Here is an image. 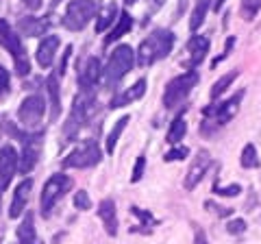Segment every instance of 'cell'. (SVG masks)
Masks as SVG:
<instances>
[{"label": "cell", "mask_w": 261, "mask_h": 244, "mask_svg": "<svg viewBox=\"0 0 261 244\" xmlns=\"http://www.w3.org/2000/svg\"><path fill=\"white\" fill-rule=\"evenodd\" d=\"M46 29H48V22L39 20V18H33V15L20 20V31L27 37H39V35H44Z\"/></svg>", "instance_id": "22"}, {"label": "cell", "mask_w": 261, "mask_h": 244, "mask_svg": "<svg viewBox=\"0 0 261 244\" xmlns=\"http://www.w3.org/2000/svg\"><path fill=\"white\" fill-rule=\"evenodd\" d=\"M187 51L192 53L190 57V61H187V68H196L198 63H202V59H205V55L209 53V39L207 37H198V35H194L190 39V44H187Z\"/></svg>", "instance_id": "18"}, {"label": "cell", "mask_w": 261, "mask_h": 244, "mask_svg": "<svg viewBox=\"0 0 261 244\" xmlns=\"http://www.w3.org/2000/svg\"><path fill=\"white\" fill-rule=\"evenodd\" d=\"M74 207L81 209V211H87L89 207H92V201H89V197H87L85 190H79V192L74 194Z\"/></svg>", "instance_id": "31"}, {"label": "cell", "mask_w": 261, "mask_h": 244, "mask_svg": "<svg viewBox=\"0 0 261 244\" xmlns=\"http://www.w3.org/2000/svg\"><path fill=\"white\" fill-rule=\"evenodd\" d=\"M261 9V0H242V18L244 20H252L257 15V11Z\"/></svg>", "instance_id": "30"}, {"label": "cell", "mask_w": 261, "mask_h": 244, "mask_svg": "<svg viewBox=\"0 0 261 244\" xmlns=\"http://www.w3.org/2000/svg\"><path fill=\"white\" fill-rule=\"evenodd\" d=\"M144 94H146V79H140L133 87H128L126 92H122V94L116 96V99H111V107H113V109L124 107V105H128V103L140 101Z\"/></svg>", "instance_id": "19"}, {"label": "cell", "mask_w": 261, "mask_h": 244, "mask_svg": "<svg viewBox=\"0 0 261 244\" xmlns=\"http://www.w3.org/2000/svg\"><path fill=\"white\" fill-rule=\"evenodd\" d=\"M7 185L3 183V179H0V209H3V192H5Z\"/></svg>", "instance_id": "43"}, {"label": "cell", "mask_w": 261, "mask_h": 244, "mask_svg": "<svg viewBox=\"0 0 261 244\" xmlns=\"http://www.w3.org/2000/svg\"><path fill=\"white\" fill-rule=\"evenodd\" d=\"M102 77V68H100V61L96 59V57H92V59H87L85 63V68L81 70V75H79V85L83 92H92V87L100 81Z\"/></svg>", "instance_id": "15"}, {"label": "cell", "mask_w": 261, "mask_h": 244, "mask_svg": "<svg viewBox=\"0 0 261 244\" xmlns=\"http://www.w3.org/2000/svg\"><path fill=\"white\" fill-rule=\"evenodd\" d=\"M70 188H72V179L65 177V175H53L50 179H48V181L44 183L42 199H39L42 216H50V211L57 205V201H59Z\"/></svg>", "instance_id": "7"}, {"label": "cell", "mask_w": 261, "mask_h": 244, "mask_svg": "<svg viewBox=\"0 0 261 244\" xmlns=\"http://www.w3.org/2000/svg\"><path fill=\"white\" fill-rule=\"evenodd\" d=\"M222 5H224V0H216V3H214V7H216V11H218V9H222Z\"/></svg>", "instance_id": "44"}, {"label": "cell", "mask_w": 261, "mask_h": 244, "mask_svg": "<svg viewBox=\"0 0 261 244\" xmlns=\"http://www.w3.org/2000/svg\"><path fill=\"white\" fill-rule=\"evenodd\" d=\"M211 166V157H209V153L207 151H200L198 153V157L194 159V164L190 166V170H187V175H185V190H194L196 185H198L202 181V177L207 175V170Z\"/></svg>", "instance_id": "12"}, {"label": "cell", "mask_w": 261, "mask_h": 244, "mask_svg": "<svg viewBox=\"0 0 261 244\" xmlns=\"http://www.w3.org/2000/svg\"><path fill=\"white\" fill-rule=\"evenodd\" d=\"M70 55H72V46L65 48V53H63V57H61V63H59V68H57V77H63V75H65V68H68Z\"/></svg>", "instance_id": "37"}, {"label": "cell", "mask_w": 261, "mask_h": 244, "mask_svg": "<svg viewBox=\"0 0 261 244\" xmlns=\"http://www.w3.org/2000/svg\"><path fill=\"white\" fill-rule=\"evenodd\" d=\"M59 37L57 35H46L37 46V63L42 68H50L57 55V48H59Z\"/></svg>", "instance_id": "16"}, {"label": "cell", "mask_w": 261, "mask_h": 244, "mask_svg": "<svg viewBox=\"0 0 261 244\" xmlns=\"http://www.w3.org/2000/svg\"><path fill=\"white\" fill-rule=\"evenodd\" d=\"M150 3H152V11H157V9H161V7H163L166 0H150Z\"/></svg>", "instance_id": "42"}, {"label": "cell", "mask_w": 261, "mask_h": 244, "mask_svg": "<svg viewBox=\"0 0 261 244\" xmlns=\"http://www.w3.org/2000/svg\"><path fill=\"white\" fill-rule=\"evenodd\" d=\"M96 13V3L94 0H72L65 7V15H63V27L70 31H83L89 20Z\"/></svg>", "instance_id": "5"}, {"label": "cell", "mask_w": 261, "mask_h": 244, "mask_svg": "<svg viewBox=\"0 0 261 244\" xmlns=\"http://www.w3.org/2000/svg\"><path fill=\"white\" fill-rule=\"evenodd\" d=\"M130 29H133V18H130L126 11H122V13H120V18L116 20V27L111 29L109 37L105 39V46H109V44H113V42H118V39H120V37H124Z\"/></svg>", "instance_id": "20"}, {"label": "cell", "mask_w": 261, "mask_h": 244, "mask_svg": "<svg viewBox=\"0 0 261 244\" xmlns=\"http://www.w3.org/2000/svg\"><path fill=\"white\" fill-rule=\"evenodd\" d=\"M144 168H146V157L140 155V157H137V161H135V166H133V173H130V181H133V183L140 181V179L144 177Z\"/></svg>", "instance_id": "32"}, {"label": "cell", "mask_w": 261, "mask_h": 244, "mask_svg": "<svg viewBox=\"0 0 261 244\" xmlns=\"http://www.w3.org/2000/svg\"><path fill=\"white\" fill-rule=\"evenodd\" d=\"M27 5H29V9H39V5H42V0H27Z\"/></svg>", "instance_id": "41"}, {"label": "cell", "mask_w": 261, "mask_h": 244, "mask_svg": "<svg viewBox=\"0 0 261 244\" xmlns=\"http://www.w3.org/2000/svg\"><path fill=\"white\" fill-rule=\"evenodd\" d=\"M42 140H44L42 133L24 135V151H22L20 166H18V170H20L22 175H29L31 170L37 166L39 155H42Z\"/></svg>", "instance_id": "10"}, {"label": "cell", "mask_w": 261, "mask_h": 244, "mask_svg": "<svg viewBox=\"0 0 261 244\" xmlns=\"http://www.w3.org/2000/svg\"><path fill=\"white\" fill-rule=\"evenodd\" d=\"M20 166V157L11 144H7L0 149V179H3L5 185H9V181L13 179V175L18 173Z\"/></svg>", "instance_id": "13"}, {"label": "cell", "mask_w": 261, "mask_h": 244, "mask_svg": "<svg viewBox=\"0 0 261 244\" xmlns=\"http://www.w3.org/2000/svg\"><path fill=\"white\" fill-rule=\"evenodd\" d=\"M185 133H187V122H185V118H183V116H176V118L172 120V125H170V129H168L166 140H168V144L176 146L178 142H183Z\"/></svg>", "instance_id": "23"}, {"label": "cell", "mask_w": 261, "mask_h": 244, "mask_svg": "<svg viewBox=\"0 0 261 244\" xmlns=\"http://www.w3.org/2000/svg\"><path fill=\"white\" fill-rule=\"evenodd\" d=\"M211 3H214V0H196L192 18H190V31H198L200 29V24L205 22V18H207V11H209Z\"/></svg>", "instance_id": "25"}, {"label": "cell", "mask_w": 261, "mask_h": 244, "mask_svg": "<svg viewBox=\"0 0 261 244\" xmlns=\"http://www.w3.org/2000/svg\"><path fill=\"white\" fill-rule=\"evenodd\" d=\"M174 46V33L172 31H166V29H157L148 35V39H144L140 44V51H137V63L142 68H148L152 66L154 61L168 57L170 51Z\"/></svg>", "instance_id": "1"}, {"label": "cell", "mask_w": 261, "mask_h": 244, "mask_svg": "<svg viewBox=\"0 0 261 244\" xmlns=\"http://www.w3.org/2000/svg\"><path fill=\"white\" fill-rule=\"evenodd\" d=\"M0 96H3V87H0Z\"/></svg>", "instance_id": "46"}, {"label": "cell", "mask_w": 261, "mask_h": 244, "mask_svg": "<svg viewBox=\"0 0 261 244\" xmlns=\"http://www.w3.org/2000/svg\"><path fill=\"white\" fill-rule=\"evenodd\" d=\"M0 39H3L5 48L13 55V61H15V70L18 75H29L31 72V63H29V57H27V51L22 46V39L13 33V29L7 24V20H0Z\"/></svg>", "instance_id": "6"}, {"label": "cell", "mask_w": 261, "mask_h": 244, "mask_svg": "<svg viewBox=\"0 0 261 244\" xmlns=\"http://www.w3.org/2000/svg\"><path fill=\"white\" fill-rule=\"evenodd\" d=\"M130 211H133V214H135V216H140V218H142V221H144V223H150V221H152V218H150V214H146V211H144V209H137V207H133V209H130Z\"/></svg>", "instance_id": "40"}, {"label": "cell", "mask_w": 261, "mask_h": 244, "mask_svg": "<svg viewBox=\"0 0 261 244\" xmlns=\"http://www.w3.org/2000/svg\"><path fill=\"white\" fill-rule=\"evenodd\" d=\"M226 231L231 235H240L246 231V221H242V218H235V221H228L226 225Z\"/></svg>", "instance_id": "35"}, {"label": "cell", "mask_w": 261, "mask_h": 244, "mask_svg": "<svg viewBox=\"0 0 261 244\" xmlns=\"http://www.w3.org/2000/svg\"><path fill=\"white\" fill-rule=\"evenodd\" d=\"M198 83V72H183V75H178L176 79H172L166 87V94H163V105H166V109H176L181 107V105L187 101V96L190 92L196 87Z\"/></svg>", "instance_id": "4"}, {"label": "cell", "mask_w": 261, "mask_h": 244, "mask_svg": "<svg viewBox=\"0 0 261 244\" xmlns=\"http://www.w3.org/2000/svg\"><path fill=\"white\" fill-rule=\"evenodd\" d=\"M31 190H33V179L27 177V179H24V181L18 185V188H15V192H13V201H11V207H9V218L22 216V211L27 209Z\"/></svg>", "instance_id": "14"}, {"label": "cell", "mask_w": 261, "mask_h": 244, "mask_svg": "<svg viewBox=\"0 0 261 244\" xmlns=\"http://www.w3.org/2000/svg\"><path fill=\"white\" fill-rule=\"evenodd\" d=\"M124 3H126V5H135V3H137V0H124Z\"/></svg>", "instance_id": "45"}, {"label": "cell", "mask_w": 261, "mask_h": 244, "mask_svg": "<svg viewBox=\"0 0 261 244\" xmlns=\"http://www.w3.org/2000/svg\"><path fill=\"white\" fill-rule=\"evenodd\" d=\"M242 99H244V92H238L235 96H231L228 101H224L222 105H218V107L205 109V116H207V118L214 116V127H222V125H226V122L235 116V113H238Z\"/></svg>", "instance_id": "11"}, {"label": "cell", "mask_w": 261, "mask_h": 244, "mask_svg": "<svg viewBox=\"0 0 261 244\" xmlns=\"http://www.w3.org/2000/svg\"><path fill=\"white\" fill-rule=\"evenodd\" d=\"M44 111H46L44 99L37 94H33V96H27V99L22 101L20 109H18V118L24 127H37L44 118Z\"/></svg>", "instance_id": "9"}, {"label": "cell", "mask_w": 261, "mask_h": 244, "mask_svg": "<svg viewBox=\"0 0 261 244\" xmlns=\"http://www.w3.org/2000/svg\"><path fill=\"white\" fill-rule=\"evenodd\" d=\"M98 216H100V221H102V225H105V229H107V233L116 238V235H118V214H116V203H113L111 199L100 201V205H98Z\"/></svg>", "instance_id": "17"}, {"label": "cell", "mask_w": 261, "mask_h": 244, "mask_svg": "<svg viewBox=\"0 0 261 244\" xmlns=\"http://www.w3.org/2000/svg\"><path fill=\"white\" fill-rule=\"evenodd\" d=\"M100 159H102V151L98 149V144L94 140H83L63 159V166L65 168H89V166H96Z\"/></svg>", "instance_id": "8"}, {"label": "cell", "mask_w": 261, "mask_h": 244, "mask_svg": "<svg viewBox=\"0 0 261 244\" xmlns=\"http://www.w3.org/2000/svg\"><path fill=\"white\" fill-rule=\"evenodd\" d=\"M116 15H118V7L116 3H111L107 5L105 9L98 13V22H96V33H102L105 29H109L113 22H116Z\"/></svg>", "instance_id": "27"}, {"label": "cell", "mask_w": 261, "mask_h": 244, "mask_svg": "<svg viewBox=\"0 0 261 244\" xmlns=\"http://www.w3.org/2000/svg\"><path fill=\"white\" fill-rule=\"evenodd\" d=\"M18 240L20 244H37L35 240V221H33V214H27L24 221L18 227Z\"/></svg>", "instance_id": "24"}, {"label": "cell", "mask_w": 261, "mask_h": 244, "mask_svg": "<svg viewBox=\"0 0 261 244\" xmlns=\"http://www.w3.org/2000/svg\"><path fill=\"white\" fill-rule=\"evenodd\" d=\"M233 46H235V37L231 35V37H228V39H226L224 53H222V55H220V57H216V59H214V63H211V66H214V68H216V66H218V63H220V61H224V59H226V57H228V55H231V48H233Z\"/></svg>", "instance_id": "36"}, {"label": "cell", "mask_w": 261, "mask_h": 244, "mask_svg": "<svg viewBox=\"0 0 261 244\" xmlns=\"http://www.w3.org/2000/svg\"><path fill=\"white\" fill-rule=\"evenodd\" d=\"M133 63H135V51L128 44H120L118 48H113L107 66H105V70H102L105 85L107 87L118 85L120 81L126 77V72H130Z\"/></svg>", "instance_id": "3"}, {"label": "cell", "mask_w": 261, "mask_h": 244, "mask_svg": "<svg viewBox=\"0 0 261 244\" xmlns=\"http://www.w3.org/2000/svg\"><path fill=\"white\" fill-rule=\"evenodd\" d=\"M96 109H98V101L92 96V92H81L74 99L72 111H70V116H68V120H65V125H63V135L68 137V140H72L74 135H79L81 129L92 120Z\"/></svg>", "instance_id": "2"}, {"label": "cell", "mask_w": 261, "mask_h": 244, "mask_svg": "<svg viewBox=\"0 0 261 244\" xmlns=\"http://www.w3.org/2000/svg\"><path fill=\"white\" fill-rule=\"evenodd\" d=\"M194 244H207V233L202 231L200 227L194 229Z\"/></svg>", "instance_id": "39"}, {"label": "cell", "mask_w": 261, "mask_h": 244, "mask_svg": "<svg viewBox=\"0 0 261 244\" xmlns=\"http://www.w3.org/2000/svg\"><path fill=\"white\" fill-rule=\"evenodd\" d=\"M216 194H220V197H238V194H242V185L238 183H231L226 185V188H220V185H216Z\"/></svg>", "instance_id": "34"}, {"label": "cell", "mask_w": 261, "mask_h": 244, "mask_svg": "<svg viewBox=\"0 0 261 244\" xmlns=\"http://www.w3.org/2000/svg\"><path fill=\"white\" fill-rule=\"evenodd\" d=\"M11 85V79H9V72H7L3 66H0V87H3V92H7Z\"/></svg>", "instance_id": "38"}, {"label": "cell", "mask_w": 261, "mask_h": 244, "mask_svg": "<svg viewBox=\"0 0 261 244\" xmlns=\"http://www.w3.org/2000/svg\"><path fill=\"white\" fill-rule=\"evenodd\" d=\"M46 89L48 96H50V118L57 120L61 113V99H59V79L57 75H50L46 79Z\"/></svg>", "instance_id": "21"}, {"label": "cell", "mask_w": 261, "mask_h": 244, "mask_svg": "<svg viewBox=\"0 0 261 244\" xmlns=\"http://www.w3.org/2000/svg\"><path fill=\"white\" fill-rule=\"evenodd\" d=\"M240 164H242V168H246V170H250V168H259V153H257V146L255 144H246L244 146V151H242V155H240Z\"/></svg>", "instance_id": "29"}, {"label": "cell", "mask_w": 261, "mask_h": 244, "mask_svg": "<svg viewBox=\"0 0 261 244\" xmlns=\"http://www.w3.org/2000/svg\"><path fill=\"white\" fill-rule=\"evenodd\" d=\"M238 77H240V70H231V72H226V75L220 77V79L216 81V83L211 85V99H218L220 94H224V92H226L228 87H231V83H233V81L238 79Z\"/></svg>", "instance_id": "28"}, {"label": "cell", "mask_w": 261, "mask_h": 244, "mask_svg": "<svg viewBox=\"0 0 261 244\" xmlns=\"http://www.w3.org/2000/svg\"><path fill=\"white\" fill-rule=\"evenodd\" d=\"M187 155H190V151L185 149V146H176V149H172V151H168L166 153V161H178V159H185Z\"/></svg>", "instance_id": "33"}, {"label": "cell", "mask_w": 261, "mask_h": 244, "mask_svg": "<svg viewBox=\"0 0 261 244\" xmlns=\"http://www.w3.org/2000/svg\"><path fill=\"white\" fill-rule=\"evenodd\" d=\"M128 120H130V116H122V118L116 122V125H113L111 131H109V135H107V153H109V155H113V151H116L118 140L122 137V133H124Z\"/></svg>", "instance_id": "26"}]
</instances>
